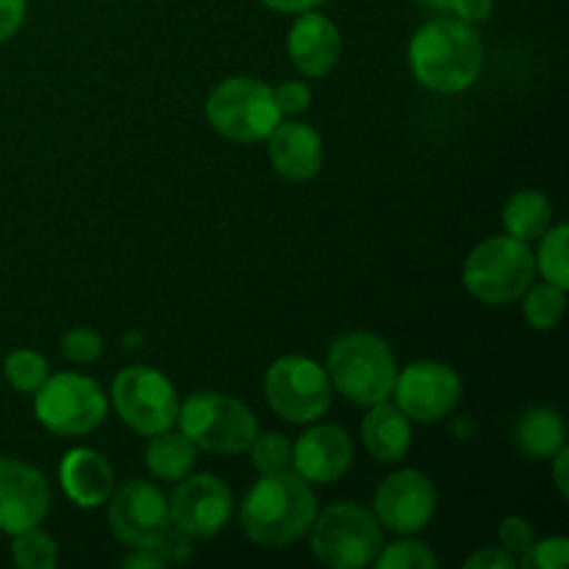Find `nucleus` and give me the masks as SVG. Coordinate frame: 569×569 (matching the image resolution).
Here are the masks:
<instances>
[{
    "instance_id": "7ed1b4c3",
    "label": "nucleus",
    "mask_w": 569,
    "mask_h": 569,
    "mask_svg": "<svg viewBox=\"0 0 569 569\" xmlns=\"http://www.w3.org/2000/svg\"><path fill=\"white\" fill-rule=\"evenodd\" d=\"M398 359L387 339L370 331L339 333L328 348L326 372L331 387L356 406H376L392 398Z\"/></svg>"
},
{
    "instance_id": "393cba45",
    "label": "nucleus",
    "mask_w": 569,
    "mask_h": 569,
    "mask_svg": "<svg viewBox=\"0 0 569 569\" xmlns=\"http://www.w3.org/2000/svg\"><path fill=\"white\" fill-rule=\"evenodd\" d=\"M520 300H522V315H526L528 326H531L533 331H553V328L561 322V317H565L567 289L556 287V283H548V281L542 283L533 281Z\"/></svg>"
},
{
    "instance_id": "4468645a",
    "label": "nucleus",
    "mask_w": 569,
    "mask_h": 569,
    "mask_svg": "<svg viewBox=\"0 0 569 569\" xmlns=\"http://www.w3.org/2000/svg\"><path fill=\"white\" fill-rule=\"evenodd\" d=\"M437 506V487L426 472L398 470L378 483L372 515L387 531L398 537H415L433 520Z\"/></svg>"
},
{
    "instance_id": "a211bd4d",
    "label": "nucleus",
    "mask_w": 569,
    "mask_h": 569,
    "mask_svg": "<svg viewBox=\"0 0 569 569\" xmlns=\"http://www.w3.org/2000/svg\"><path fill=\"white\" fill-rule=\"evenodd\" d=\"M264 142L272 170L281 178L303 183L320 176L322 161H326V144H322L320 131L311 128L309 122H300L295 117L281 120Z\"/></svg>"
},
{
    "instance_id": "2eb2a0df",
    "label": "nucleus",
    "mask_w": 569,
    "mask_h": 569,
    "mask_svg": "<svg viewBox=\"0 0 569 569\" xmlns=\"http://www.w3.org/2000/svg\"><path fill=\"white\" fill-rule=\"evenodd\" d=\"M50 511V483L37 467L0 456V531L14 537L42 526Z\"/></svg>"
},
{
    "instance_id": "1a4fd4ad",
    "label": "nucleus",
    "mask_w": 569,
    "mask_h": 569,
    "mask_svg": "<svg viewBox=\"0 0 569 569\" xmlns=\"http://www.w3.org/2000/svg\"><path fill=\"white\" fill-rule=\"evenodd\" d=\"M264 395L270 409L295 426H311L331 409L333 387L326 367L309 356H281L264 372Z\"/></svg>"
},
{
    "instance_id": "aec40b11",
    "label": "nucleus",
    "mask_w": 569,
    "mask_h": 569,
    "mask_svg": "<svg viewBox=\"0 0 569 569\" xmlns=\"http://www.w3.org/2000/svg\"><path fill=\"white\" fill-rule=\"evenodd\" d=\"M361 445L378 465H398L411 450V420L389 400L367 406Z\"/></svg>"
},
{
    "instance_id": "72a5a7b5",
    "label": "nucleus",
    "mask_w": 569,
    "mask_h": 569,
    "mask_svg": "<svg viewBox=\"0 0 569 569\" xmlns=\"http://www.w3.org/2000/svg\"><path fill=\"white\" fill-rule=\"evenodd\" d=\"M28 0H0V44L14 39L26 22Z\"/></svg>"
},
{
    "instance_id": "5701e85b",
    "label": "nucleus",
    "mask_w": 569,
    "mask_h": 569,
    "mask_svg": "<svg viewBox=\"0 0 569 569\" xmlns=\"http://www.w3.org/2000/svg\"><path fill=\"white\" fill-rule=\"evenodd\" d=\"M503 228L520 242H537L553 226V203L539 189H520L503 203Z\"/></svg>"
},
{
    "instance_id": "4c0bfd02",
    "label": "nucleus",
    "mask_w": 569,
    "mask_h": 569,
    "mask_svg": "<svg viewBox=\"0 0 569 569\" xmlns=\"http://www.w3.org/2000/svg\"><path fill=\"white\" fill-rule=\"evenodd\" d=\"M550 461H553V483H556V489H559L561 498H567V495H569V476H567L569 448H567V445Z\"/></svg>"
},
{
    "instance_id": "c756f323",
    "label": "nucleus",
    "mask_w": 569,
    "mask_h": 569,
    "mask_svg": "<svg viewBox=\"0 0 569 569\" xmlns=\"http://www.w3.org/2000/svg\"><path fill=\"white\" fill-rule=\"evenodd\" d=\"M59 348L70 365H94L103 356V337L92 328H70Z\"/></svg>"
},
{
    "instance_id": "f257e3e1",
    "label": "nucleus",
    "mask_w": 569,
    "mask_h": 569,
    "mask_svg": "<svg viewBox=\"0 0 569 569\" xmlns=\"http://www.w3.org/2000/svg\"><path fill=\"white\" fill-rule=\"evenodd\" d=\"M409 67L437 94H461L481 78L483 42L476 26L442 14L422 22L409 42Z\"/></svg>"
},
{
    "instance_id": "39448f33",
    "label": "nucleus",
    "mask_w": 569,
    "mask_h": 569,
    "mask_svg": "<svg viewBox=\"0 0 569 569\" xmlns=\"http://www.w3.org/2000/svg\"><path fill=\"white\" fill-rule=\"evenodd\" d=\"M311 553L331 569H361L383 548V528L370 509L359 503H331L317 511L309 528Z\"/></svg>"
},
{
    "instance_id": "bb28decb",
    "label": "nucleus",
    "mask_w": 569,
    "mask_h": 569,
    "mask_svg": "<svg viewBox=\"0 0 569 569\" xmlns=\"http://www.w3.org/2000/svg\"><path fill=\"white\" fill-rule=\"evenodd\" d=\"M3 376L14 392L33 395L44 381H48L50 367H48V359H44L42 353H37V350L17 348L6 356Z\"/></svg>"
},
{
    "instance_id": "2f4dec72",
    "label": "nucleus",
    "mask_w": 569,
    "mask_h": 569,
    "mask_svg": "<svg viewBox=\"0 0 569 569\" xmlns=\"http://www.w3.org/2000/svg\"><path fill=\"white\" fill-rule=\"evenodd\" d=\"M537 542V533H533V526L531 520H526V517H503L498 526V548H503L506 553L515 556V559H520L522 553H528V548Z\"/></svg>"
},
{
    "instance_id": "7c9ffc66",
    "label": "nucleus",
    "mask_w": 569,
    "mask_h": 569,
    "mask_svg": "<svg viewBox=\"0 0 569 569\" xmlns=\"http://www.w3.org/2000/svg\"><path fill=\"white\" fill-rule=\"evenodd\" d=\"M517 565L526 569H565L569 565V539L567 537L537 539V542L528 548V553L520 556Z\"/></svg>"
},
{
    "instance_id": "ea45409f",
    "label": "nucleus",
    "mask_w": 569,
    "mask_h": 569,
    "mask_svg": "<svg viewBox=\"0 0 569 569\" xmlns=\"http://www.w3.org/2000/svg\"><path fill=\"white\" fill-rule=\"evenodd\" d=\"M417 3L428 11H437V14H450V6H453V0H417Z\"/></svg>"
},
{
    "instance_id": "e433bc0d",
    "label": "nucleus",
    "mask_w": 569,
    "mask_h": 569,
    "mask_svg": "<svg viewBox=\"0 0 569 569\" xmlns=\"http://www.w3.org/2000/svg\"><path fill=\"white\" fill-rule=\"evenodd\" d=\"M122 567H148V569H159L167 565L164 556L159 553L156 548H133L131 556H126V559L120 561Z\"/></svg>"
},
{
    "instance_id": "20e7f679",
    "label": "nucleus",
    "mask_w": 569,
    "mask_h": 569,
    "mask_svg": "<svg viewBox=\"0 0 569 569\" xmlns=\"http://www.w3.org/2000/svg\"><path fill=\"white\" fill-rule=\"evenodd\" d=\"M537 281V264L528 242L515 237H489L470 250L461 267V283L487 306L515 303Z\"/></svg>"
},
{
    "instance_id": "f3484780",
    "label": "nucleus",
    "mask_w": 569,
    "mask_h": 569,
    "mask_svg": "<svg viewBox=\"0 0 569 569\" xmlns=\"http://www.w3.org/2000/svg\"><path fill=\"white\" fill-rule=\"evenodd\" d=\"M287 53L295 70L303 72L306 78H322L337 67L342 56V33L337 22L317 9L300 11L289 28Z\"/></svg>"
},
{
    "instance_id": "9d476101",
    "label": "nucleus",
    "mask_w": 569,
    "mask_h": 569,
    "mask_svg": "<svg viewBox=\"0 0 569 569\" xmlns=\"http://www.w3.org/2000/svg\"><path fill=\"white\" fill-rule=\"evenodd\" d=\"M111 406L133 433L156 437L176 428L181 400L164 372L148 365H131L111 381Z\"/></svg>"
},
{
    "instance_id": "58836bf2",
    "label": "nucleus",
    "mask_w": 569,
    "mask_h": 569,
    "mask_svg": "<svg viewBox=\"0 0 569 569\" xmlns=\"http://www.w3.org/2000/svg\"><path fill=\"white\" fill-rule=\"evenodd\" d=\"M267 9L281 11V14H300V11H311L322 3V0H259Z\"/></svg>"
},
{
    "instance_id": "b1692460",
    "label": "nucleus",
    "mask_w": 569,
    "mask_h": 569,
    "mask_svg": "<svg viewBox=\"0 0 569 569\" xmlns=\"http://www.w3.org/2000/svg\"><path fill=\"white\" fill-rule=\"evenodd\" d=\"M537 250H533V264L537 272L548 283L569 289V226L559 222L550 226L542 237L537 239Z\"/></svg>"
},
{
    "instance_id": "c9c22d12",
    "label": "nucleus",
    "mask_w": 569,
    "mask_h": 569,
    "mask_svg": "<svg viewBox=\"0 0 569 569\" xmlns=\"http://www.w3.org/2000/svg\"><path fill=\"white\" fill-rule=\"evenodd\" d=\"M467 569H515L517 559L506 553L503 548H487L472 553L470 559L465 561Z\"/></svg>"
},
{
    "instance_id": "0eeeda50",
    "label": "nucleus",
    "mask_w": 569,
    "mask_h": 569,
    "mask_svg": "<svg viewBox=\"0 0 569 569\" xmlns=\"http://www.w3.org/2000/svg\"><path fill=\"white\" fill-rule=\"evenodd\" d=\"M178 431L198 450L217 456L248 453L259 433V420L242 400L222 392H194L178 409Z\"/></svg>"
},
{
    "instance_id": "cd10ccee",
    "label": "nucleus",
    "mask_w": 569,
    "mask_h": 569,
    "mask_svg": "<svg viewBox=\"0 0 569 569\" xmlns=\"http://www.w3.org/2000/svg\"><path fill=\"white\" fill-rule=\"evenodd\" d=\"M248 453H250V465H253V470L259 472V476L292 470V442L278 431L256 433Z\"/></svg>"
},
{
    "instance_id": "c85d7f7f",
    "label": "nucleus",
    "mask_w": 569,
    "mask_h": 569,
    "mask_svg": "<svg viewBox=\"0 0 569 569\" xmlns=\"http://www.w3.org/2000/svg\"><path fill=\"white\" fill-rule=\"evenodd\" d=\"M372 565L378 569H433L439 561L426 542L415 537H403L392 545H383Z\"/></svg>"
},
{
    "instance_id": "473e14b6",
    "label": "nucleus",
    "mask_w": 569,
    "mask_h": 569,
    "mask_svg": "<svg viewBox=\"0 0 569 569\" xmlns=\"http://www.w3.org/2000/svg\"><path fill=\"white\" fill-rule=\"evenodd\" d=\"M272 94H276L281 117H298L303 111H309L311 106V89L306 81H283L278 87H272Z\"/></svg>"
},
{
    "instance_id": "f8f14e48",
    "label": "nucleus",
    "mask_w": 569,
    "mask_h": 569,
    "mask_svg": "<svg viewBox=\"0 0 569 569\" xmlns=\"http://www.w3.org/2000/svg\"><path fill=\"white\" fill-rule=\"evenodd\" d=\"M461 378L442 361H415L398 370L392 398L411 422H439L461 403Z\"/></svg>"
},
{
    "instance_id": "ddd939ff",
    "label": "nucleus",
    "mask_w": 569,
    "mask_h": 569,
    "mask_svg": "<svg viewBox=\"0 0 569 569\" xmlns=\"http://www.w3.org/2000/svg\"><path fill=\"white\" fill-rule=\"evenodd\" d=\"M109 526L126 548H156L161 537L170 531L167 495L142 478L128 481L126 487L111 492Z\"/></svg>"
},
{
    "instance_id": "412c9836",
    "label": "nucleus",
    "mask_w": 569,
    "mask_h": 569,
    "mask_svg": "<svg viewBox=\"0 0 569 569\" xmlns=\"http://www.w3.org/2000/svg\"><path fill=\"white\" fill-rule=\"evenodd\" d=\"M515 442L531 461H550L567 445L565 417L553 406H533L517 420Z\"/></svg>"
},
{
    "instance_id": "dca6fc26",
    "label": "nucleus",
    "mask_w": 569,
    "mask_h": 569,
    "mask_svg": "<svg viewBox=\"0 0 569 569\" xmlns=\"http://www.w3.org/2000/svg\"><path fill=\"white\" fill-rule=\"evenodd\" d=\"M353 465V439L342 426L309 428L298 442H292V470L311 487L337 483Z\"/></svg>"
},
{
    "instance_id": "6e6552de",
    "label": "nucleus",
    "mask_w": 569,
    "mask_h": 569,
    "mask_svg": "<svg viewBox=\"0 0 569 569\" xmlns=\"http://www.w3.org/2000/svg\"><path fill=\"white\" fill-rule=\"evenodd\" d=\"M33 415L56 437H87L109 417V398L94 378L56 372L33 392Z\"/></svg>"
},
{
    "instance_id": "f03ea898",
    "label": "nucleus",
    "mask_w": 569,
    "mask_h": 569,
    "mask_svg": "<svg viewBox=\"0 0 569 569\" xmlns=\"http://www.w3.org/2000/svg\"><path fill=\"white\" fill-rule=\"evenodd\" d=\"M317 495L295 470L261 476L239 503V526L259 548H289L309 533L315 522Z\"/></svg>"
},
{
    "instance_id": "6ab92c4d",
    "label": "nucleus",
    "mask_w": 569,
    "mask_h": 569,
    "mask_svg": "<svg viewBox=\"0 0 569 569\" xmlns=\"http://www.w3.org/2000/svg\"><path fill=\"white\" fill-rule=\"evenodd\" d=\"M59 483L72 506L92 511L109 503L114 492V470L100 450L81 445V448L67 450L61 459Z\"/></svg>"
},
{
    "instance_id": "f704fd0d",
    "label": "nucleus",
    "mask_w": 569,
    "mask_h": 569,
    "mask_svg": "<svg viewBox=\"0 0 569 569\" xmlns=\"http://www.w3.org/2000/svg\"><path fill=\"white\" fill-rule=\"evenodd\" d=\"M450 14L459 17L461 22H470V26H483V22L492 20L495 0H453Z\"/></svg>"
},
{
    "instance_id": "423d86ee",
    "label": "nucleus",
    "mask_w": 569,
    "mask_h": 569,
    "mask_svg": "<svg viewBox=\"0 0 569 569\" xmlns=\"http://www.w3.org/2000/svg\"><path fill=\"white\" fill-rule=\"evenodd\" d=\"M206 120L220 137L239 144L264 142L283 120L270 83L250 76H231L206 98Z\"/></svg>"
},
{
    "instance_id": "9b49d317",
    "label": "nucleus",
    "mask_w": 569,
    "mask_h": 569,
    "mask_svg": "<svg viewBox=\"0 0 569 569\" xmlns=\"http://www.w3.org/2000/svg\"><path fill=\"white\" fill-rule=\"evenodd\" d=\"M170 526L189 539H211L226 531L233 517L231 487L220 476L198 472L176 481L170 500Z\"/></svg>"
},
{
    "instance_id": "a878e982",
    "label": "nucleus",
    "mask_w": 569,
    "mask_h": 569,
    "mask_svg": "<svg viewBox=\"0 0 569 569\" xmlns=\"http://www.w3.org/2000/svg\"><path fill=\"white\" fill-rule=\"evenodd\" d=\"M11 559L20 569H53L59 561V542L42 528H28L11 537Z\"/></svg>"
},
{
    "instance_id": "4be33fe9",
    "label": "nucleus",
    "mask_w": 569,
    "mask_h": 569,
    "mask_svg": "<svg viewBox=\"0 0 569 569\" xmlns=\"http://www.w3.org/2000/svg\"><path fill=\"white\" fill-rule=\"evenodd\" d=\"M198 453L200 450L194 448L187 433L167 428V431L150 437L148 448H144V467L156 481L176 483L194 470Z\"/></svg>"
}]
</instances>
